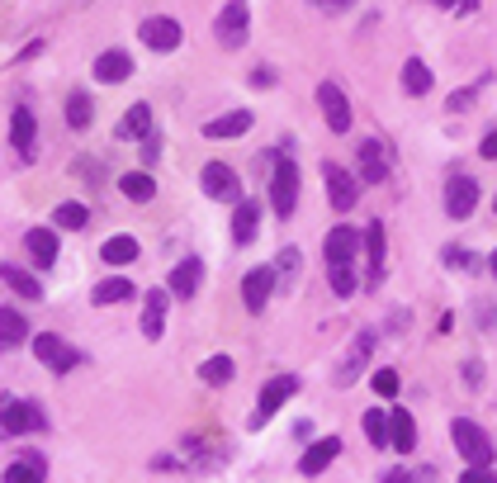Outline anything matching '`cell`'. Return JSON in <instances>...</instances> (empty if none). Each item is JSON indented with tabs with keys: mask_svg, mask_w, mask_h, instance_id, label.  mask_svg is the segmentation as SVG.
I'll use <instances>...</instances> for the list:
<instances>
[{
	"mask_svg": "<svg viewBox=\"0 0 497 483\" xmlns=\"http://www.w3.org/2000/svg\"><path fill=\"white\" fill-rule=\"evenodd\" d=\"M327 280H331V294H337V299H351L355 289H361L355 261H337V266H327Z\"/></svg>",
	"mask_w": 497,
	"mask_h": 483,
	"instance_id": "obj_34",
	"label": "cell"
},
{
	"mask_svg": "<svg viewBox=\"0 0 497 483\" xmlns=\"http://www.w3.org/2000/svg\"><path fill=\"white\" fill-rule=\"evenodd\" d=\"M375 341H379V332H375V327H365V332H355V337H351V347H346V361H341L337 370H331V384H337V389H351V384L365 375L369 355H375Z\"/></svg>",
	"mask_w": 497,
	"mask_h": 483,
	"instance_id": "obj_4",
	"label": "cell"
},
{
	"mask_svg": "<svg viewBox=\"0 0 497 483\" xmlns=\"http://www.w3.org/2000/svg\"><path fill=\"white\" fill-rule=\"evenodd\" d=\"M384 284V223H365V289L375 294Z\"/></svg>",
	"mask_w": 497,
	"mask_h": 483,
	"instance_id": "obj_16",
	"label": "cell"
},
{
	"mask_svg": "<svg viewBox=\"0 0 497 483\" xmlns=\"http://www.w3.org/2000/svg\"><path fill=\"white\" fill-rule=\"evenodd\" d=\"M431 5H440V10H454V15H474V10H478V0H431Z\"/></svg>",
	"mask_w": 497,
	"mask_h": 483,
	"instance_id": "obj_45",
	"label": "cell"
},
{
	"mask_svg": "<svg viewBox=\"0 0 497 483\" xmlns=\"http://www.w3.org/2000/svg\"><path fill=\"white\" fill-rule=\"evenodd\" d=\"M256 232H260L256 199H237V204H232V242L246 246V242H256Z\"/></svg>",
	"mask_w": 497,
	"mask_h": 483,
	"instance_id": "obj_23",
	"label": "cell"
},
{
	"mask_svg": "<svg viewBox=\"0 0 497 483\" xmlns=\"http://www.w3.org/2000/svg\"><path fill=\"white\" fill-rule=\"evenodd\" d=\"M34 355L52 370V375H66V370L81 365V351L72 347V341H62L58 332H38L34 337Z\"/></svg>",
	"mask_w": 497,
	"mask_h": 483,
	"instance_id": "obj_9",
	"label": "cell"
},
{
	"mask_svg": "<svg viewBox=\"0 0 497 483\" xmlns=\"http://www.w3.org/2000/svg\"><path fill=\"white\" fill-rule=\"evenodd\" d=\"M369 389H375L379 398H398V389H403V384H398V370H375V379H369Z\"/></svg>",
	"mask_w": 497,
	"mask_h": 483,
	"instance_id": "obj_40",
	"label": "cell"
},
{
	"mask_svg": "<svg viewBox=\"0 0 497 483\" xmlns=\"http://www.w3.org/2000/svg\"><path fill=\"white\" fill-rule=\"evenodd\" d=\"M355 181L365 185H384L389 181V147L379 143V137H365V143H355Z\"/></svg>",
	"mask_w": 497,
	"mask_h": 483,
	"instance_id": "obj_10",
	"label": "cell"
},
{
	"mask_svg": "<svg viewBox=\"0 0 497 483\" xmlns=\"http://www.w3.org/2000/svg\"><path fill=\"white\" fill-rule=\"evenodd\" d=\"M252 123H256L252 109H228L223 119L204 123V137H218V143H223V137H242V133H252Z\"/></svg>",
	"mask_w": 497,
	"mask_h": 483,
	"instance_id": "obj_21",
	"label": "cell"
},
{
	"mask_svg": "<svg viewBox=\"0 0 497 483\" xmlns=\"http://www.w3.org/2000/svg\"><path fill=\"white\" fill-rule=\"evenodd\" d=\"M464 389H483V361H464Z\"/></svg>",
	"mask_w": 497,
	"mask_h": 483,
	"instance_id": "obj_44",
	"label": "cell"
},
{
	"mask_svg": "<svg viewBox=\"0 0 497 483\" xmlns=\"http://www.w3.org/2000/svg\"><path fill=\"white\" fill-rule=\"evenodd\" d=\"M341 455V440L337 436H327V440H313L308 450H303V460H299V474H308V479H317L322 469L331 464Z\"/></svg>",
	"mask_w": 497,
	"mask_h": 483,
	"instance_id": "obj_26",
	"label": "cell"
},
{
	"mask_svg": "<svg viewBox=\"0 0 497 483\" xmlns=\"http://www.w3.org/2000/svg\"><path fill=\"white\" fill-rule=\"evenodd\" d=\"M119 190L128 195L133 204H151L157 199V181H151L147 171H128V175H119Z\"/></svg>",
	"mask_w": 497,
	"mask_h": 483,
	"instance_id": "obj_31",
	"label": "cell"
},
{
	"mask_svg": "<svg viewBox=\"0 0 497 483\" xmlns=\"http://www.w3.org/2000/svg\"><path fill=\"white\" fill-rule=\"evenodd\" d=\"M294 393H299V379H294V375H275V379L266 384V389H260L256 412H252V422H246V426H252V432H260V426H266V422H270L275 412H280Z\"/></svg>",
	"mask_w": 497,
	"mask_h": 483,
	"instance_id": "obj_6",
	"label": "cell"
},
{
	"mask_svg": "<svg viewBox=\"0 0 497 483\" xmlns=\"http://www.w3.org/2000/svg\"><path fill=\"white\" fill-rule=\"evenodd\" d=\"M493 214H497V199H493Z\"/></svg>",
	"mask_w": 497,
	"mask_h": 483,
	"instance_id": "obj_52",
	"label": "cell"
},
{
	"mask_svg": "<svg viewBox=\"0 0 497 483\" xmlns=\"http://www.w3.org/2000/svg\"><path fill=\"white\" fill-rule=\"evenodd\" d=\"M446 266H460V270H478V256L460 252V246H446Z\"/></svg>",
	"mask_w": 497,
	"mask_h": 483,
	"instance_id": "obj_43",
	"label": "cell"
},
{
	"mask_svg": "<svg viewBox=\"0 0 497 483\" xmlns=\"http://www.w3.org/2000/svg\"><path fill=\"white\" fill-rule=\"evenodd\" d=\"M199 185H204V195L218 199V204H237L242 199V181H237V171H232L228 161H209V167L199 171Z\"/></svg>",
	"mask_w": 497,
	"mask_h": 483,
	"instance_id": "obj_12",
	"label": "cell"
},
{
	"mask_svg": "<svg viewBox=\"0 0 497 483\" xmlns=\"http://www.w3.org/2000/svg\"><path fill=\"white\" fill-rule=\"evenodd\" d=\"M299 270H303V252L299 246H284V252L275 256V289H294Z\"/></svg>",
	"mask_w": 497,
	"mask_h": 483,
	"instance_id": "obj_30",
	"label": "cell"
},
{
	"mask_svg": "<svg viewBox=\"0 0 497 483\" xmlns=\"http://www.w3.org/2000/svg\"><path fill=\"white\" fill-rule=\"evenodd\" d=\"M151 133V105H128L123 109V119H119V129H114V137L119 143H137V137H147Z\"/></svg>",
	"mask_w": 497,
	"mask_h": 483,
	"instance_id": "obj_25",
	"label": "cell"
},
{
	"mask_svg": "<svg viewBox=\"0 0 497 483\" xmlns=\"http://www.w3.org/2000/svg\"><path fill=\"white\" fill-rule=\"evenodd\" d=\"M166 308H171V289H151L143 299V337L157 341L161 327H166Z\"/></svg>",
	"mask_w": 497,
	"mask_h": 483,
	"instance_id": "obj_22",
	"label": "cell"
},
{
	"mask_svg": "<svg viewBox=\"0 0 497 483\" xmlns=\"http://www.w3.org/2000/svg\"><path fill=\"white\" fill-rule=\"evenodd\" d=\"M48 479V460L38 450H29V455H19L15 464L5 469V474H0V483H43Z\"/></svg>",
	"mask_w": 497,
	"mask_h": 483,
	"instance_id": "obj_27",
	"label": "cell"
},
{
	"mask_svg": "<svg viewBox=\"0 0 497 483\" xmlns=\"http://www.w3.org/2000/svg\"><path fill=\"white\" fill-rule=\"evenodd\" d=\"M478 195H483V190H478L474 175H460V171H454L450 181H446V214L454 218V223H464V218L478 209Z\"/></svg>",
	"mask_w": 497,
	"mask_h": 483,
	"instance_id": "obj_13",
	"label": "cell"
},
{
	"mask_svg": "<svg viewBox=\"0 0 497 483\" xmlns=\"http://www.w3.org/2000/svg\"><path fill=\"white\" fill-rule=\"evenodd\" d=\"M52 223H58L62 232H81V228L90 223V209L81 199H62L58 209H52Z\"/></svg>",
	"mask_w": 497,
	"mask_h": 483,
	"instance_id": "obj_32",
	"label": "cell"
},
{
	"mask_svg": "<svg viewBox=\"0 0 497 483\" xmlns=\"http://www.w3.org/2000/svg\"><path fill=\"white\" fill-rule=\"evenodd\" d=\"M460 483H497V474H493V464H469Z\"/></svg>",
	"mask_w": 497,
	"mask_h": 483,
	"instance_id": "obj_42",
	"label": "cell"
},
{
	"mask_svg": "<svg viewBox=\"0 0 497 483\" xmlns=\"http://www.w3.org/2000/svg\"><path fill=\"white\" fill-rule=\"evenodd\" d=\"M488 270H493V280H497V252L488 256Z\"/></svg>",
	"mask_w": 497,
	"mask_h": 483,
	"instance_id": "obj_51",
	"label": "cell"
},
{
	"mask_svg": "<svg viewBox=\"0 0 497 483\" xmlns=\"http://www.w3.org/2000/svg\"><path fill=\"white\" fill-rule=\"evenodd\" d=\"M317 109H322L331 133H351V100L337 81H317Z\"/></svg>",
	"mask_w": 497,
	"mask_h": 483,
	"instance_id": "obj_11",
	"label": "cell"
},
{
	"mask_svg": "<svg viewBox=\"0 0 497 483\" xmlns=\"http://www.w3.org/2000/svg\"><path fill=\"white\" fill-rule=\"evenodd\" d=\"M128 76H133L128 48H105L100 58H95V81H100V86H123Z\"/></svg>",
	"mask_w": 497,
	"mask_h": 483,
	"instance_id": "obj_17",
	"label": "cell"
},
{
	"mask_svg": "<svg viewBox=\"0 0 497 483\" xmlns=\"http://www.w3.org/2000/svg\"><path fill=\"white\" fill-rule=\"evenodd\" d=\"M431 81L436 76H431V66H426L422 58H408L403 62V90L408 95H426V90H431Z\"/></svg>",
	"mask_w": 497,
	"mask_h": 483,
	"instance_id": "obj_36",
	"label": "cell"
},
{
	"mask_svg": "<svg viewBox=\"0 0 497 483\" xmlns=\"http://www.w3.org/2000/svg\"><path fill=\"white\" fill-rule=\"evenodd\" d=\"M483 81H493V76H483ZM483 81H474V86H464V90H454V95H450V100H446V109H450V114H464V109H469V105L478 100Z\"/></svg>",
	"mask_w": 497,
	"mask_h": 483,
	"instance_id": "obj_41",
	"label": "cell"
},
{
	"mask_svg": "<svg viewBox=\"0 0 497 483\" xmlns=\"http://www.w3.org/2000/svg\"><path fill=\"white\" fill-rule=\"evenodd\" d=\"M246 81H252L256 90H270V86H275V66H256V72L246 76Z\"/></svg>",
	"mask_w": 497,
	"mask_h": 483,
	"instance_id": "obj_46",
	"label": "cell"
},
{
	"mask_svg": "<svg viewBox=\"0 0 497 483\" xmlns=\"http://www.w3.org/2000/svg\"><path fill=\"white\" fill-rule=\"evenodd\" d=\"M478 157L497 161V129H488V133H483V143H478Z\"/></svg>",
	"mask_w": 497,
	"mask_h": 483,
	"instance_id": "obj_47",
	"label": "cell"
},
{
	"mask_svg": "<svg viewBox=\"0 0 497 483\" xmlns=\"http://www.w3.org/2000/svg\"><path fill=\"white\" fill-rule=\"evenodd\" d=\"M270 294H275V266H252L242 275V303L252 313H266Z\"/></svg>",
	"mask_w": 497,
	"mask_h": 483,
	"instance_id": "obj_14",
	"label": "cell"
},
{
	"mask_svg": "<svg viewBox=\"0 0 497 483\" xmlns=\"http://www.w3.org/2000/svg\"><path fill=\"white\" fill-rule=\"evenodd\" d=\"M24 246H29V261L38 270H52V261H58V246H62V232L52 228H29L24 232Z\"/></svg>",
	"mask_w": 497,
	"mask_h": 483,
	"instance_id": "obj_19",
	"label": "cell"
},
{
	"mask_svg": "<svg viewBox=\"0 0 497 483\" xmlns=\"http://www.w3.org/2000/svg\"><path fill=\"white\" fill-rule=\"evenodd\" d=\"M384 483H417V474H408V469H389V474H384Z\"/></svg>",
	"mask_w": 497,
	"mask_h": 483,
	"instance_id": "obj_50",
	"label": "cell"
},
{
	"mask_svg": "<svg viewBox=\"0 0 497 483\" xmlns=\"http://www.w3.org/2000/svg\"><path fill=\"white\" fill-rule=\"evenodd\" d=\"M105 266H128V261H137V238H109L100 246Z\"/></svg>",
	"mask_w": 497,
	"mask_h": 483,
	"instance_id": "obj_37",
	"label": "cell"
},
{
	"mask_svg": "<svg viewBox=\"0 0 497 483\" xmlns=\"http://www.w3.org/2000/svg\"><path fill=\"white\" fill-rule=\"evenodd\" d=\"M10 147H15L24 161H34V147H38V119L29 114V109H15V114H10Z\"/></svg>",
	"mask_w": 497,
	"mask_h": 483,
	"instance_id": "obj_20",
	"label": "cell"
},
{
	"mask_svg": "<svg viewBox=\"0 0 497 483\" xmlns=\"http://www.w3.org/2000/svg\"><path fill=\"white\" fill-rule=\"evenodd\" d=\"M34 432H48V412L29 403V398H0V440L10 436H34Z\"/></svg>",
	"mask_w": 497,
	"mask_h": 483,
	"instance_id": "obj_2",
	"label": "cell"
},
{
	"mask_svg": "<svg viewBox=\"0 0 497 483\" xmlns=\"http://www.w3.org/2000/svg\"><path fill=\"white\" fill-rule=\"evenodd\" d=\"M317 5L327 10V15H346L351 5H361V0H317Z\"/></svg>",
	"mask_w": 497,
	"mask_h": 483,
	"instance_id": "obj_48",
	"label": "cell"
},
{
	"mask_svg": "<svg viewBox=\"0 0 497 483\" xmlns=\"http://www.w3.org/2000/svg\"><path fill=\"white\" fill-rule=\"evenodd\" d=\"M232 375H237L232 355H209V361L199 365V379H204V384H232Z\"/></svg>",
	"mask_w": 497,
	"mask_h": 483,
	"instance_id": "obj_38",
	"label": "cell"
},
{
	"mask_svg": "<svg viewBox=\"0 0 497 483\" xmlns=\"http://www.w3.org/2000/svg\"><path fill=\"white\" fill-rule=\"evenodd\" d=\"M361 246H365V228L341 223V228H331V232H327L322 256H327V266H337V261H355V252H361Z\"/></svg>",
	"mask_w": 497,
	"mask_h": 483,
	"instance_id": "obj_15",
	"label": "cell"
},
{
	"mask_svg": "<svg viewBox=\"0 0 497 483\" xmlns=\"http://www.w3.org/2000/svg\"><path fill=\"white\" fill-rule=\"evenodd\" d=\"M361 426H365V436H369V446H375V450H384V446H389V412L369 408L365 417H361Z\"/></svg>",
	"mask_w": 497,
	"mask_h": 483,
	"instance_id": "obj_39",
	"label": "cell"
},
{
	"mask_svg": "<svg viewBox=\"0 0 497 483\" xmlns=\"http://www.w3.org/2000/svg\"><path fill=\"white\" fill-rule=\"evenodd\" d=\"M0 280H5L10 289H15V294H24V299H43V284H38L29 270L10 266V261H5V266H0Z\"/></svg>",
	"mask_w": 497,
	"mask_h": 483,
	"instance_id": "obj_35",
	"label": "cell"
},
{
	"mask_svg": "<svg viewBox=\"0 0 497 483\" xmlns=\"http://www.w3.org/2000/svg\"><path fill=\"white\" fill-rule=\"evenodd\" d=\"M450 440H454V450H460V460L493 464V440H488V432H483L474 417H454L450 422Z\"/></svg>",
	"mask_w": 497,
	"mask_h": 483,
	"instance_id": "obj_5",
	"label": "cell"
},
{
	"mask_svg": "<svg viewBox=\"0 0 497 483\" xmlns=\"http://www.w3.org/2000/svg\"><path fill=\"white\" fill-rule=\"evenodd\" d=\"M214 38L228 52H237L246 38H252V5H246V0H228V5L218 10V19H214Z\"/></svg>",
	"mask_w": 497,
	"mask_h": 483,
	"instance_id": "obj_3",
	"label": "cell"
},
{
	"mask_svg": "<svg viewBox=\"0 0 497 483\" xmlns=\"http://www.w3.org/2000/svg\"><path fill=\"white\" fill-rule=\"evenodd\" d=\"M199 284H204V261H199V256L175 261L171 280H166V289H171V299H195V294H199Z\"/></svg>",
	"mask_w": 497,
	"mask_h": 483,
	"instance_id": "obj_18",
	"label": "cell"
},
{
	"mask_svg": "<svg viewBox=\"0 0 497 483\" xmlns=\"http://www.w3.org/2000/svg\"><path fill=\"white\" fill-rule=\"evenodd\" d=\"M90 119H95V100H90V90H72V95H66V129L86 133V129H90Z\"/></svg>",
	"mask_w": 497,
	"mask_h": 483,
	"instance_id": "obj_29",
	"label": "cell"
},
{
	"mask_svg": "<svg viewBox=\"0 0 497 483\" xmlns=\"http://www.w3.org/2000/svg\"><path fill=\"white\" fill-rule=\"evenodd\" d=\"M143 143H147V147H143V161H157V152H161V137H151V133H147Z\"/></svg>",
	"mask_w": 497,
	"mask_h": 483,
	"instance_id": "obj_49",
	"label": "cell"
},
{
	"mask_svg": "<svg viewBox=\"0 0 497 483\" xmlns=\"http://www.w3.org/2000/svg\"><path fill=\"white\" fill-rule=\"evenodd\" d=\"M322 185H327V199L337 214H351L355 199H361V181L346 167H337V161H322Z\"/></svg>",
	"mask_w": 497,
	"mask_h": 483,
	"instance_id": "obj_8",
	"label": "cell"
},
{
	"mask_svg": "<svg viewBox=\"0 0 497 483\" xmlns=\"http://www.w3.org/2000/svg\"><path fill=\"white\" fill-rule=\"evenodd\" d=\"M95 308H109V303H123V299H133V280H123V275H109V280L95 284Z\"/></svg>",
	"mask_w": 497,
	"mask_h": 483,
	"instance_id": "obj_33",
	"label": "cell"
},
{
	"mask_svg": "<svg viewBox=\"0 0 497 483\" xmlns=\"http://www.w3.org/2000/svg\"><path fill=\"white\" fill-rule=\"evenodd\" d=\"M29 341V317L19 308H0V351H15Z\"/></svg>",
	"mask_w": 497,
	"mask_h": 483,
	"instance_id": "obj_28",
	"label": "cell"
},
{
	"mask_svg": "<svg viewBox=\"0 0 497 483\" xmlns=\"http://www.w3.org/2000/svg\"><path fill=\"white\" fill-rule=\"evenodd\" d=\"M389 446H393L398 455H412V450H417V422H412L408 408H393V412H389Z\"/></svg>",
	"mask_w": 497,
	"mask_h": 483,
	"instance_id": "obj_24",
	"label": "cell"
},
{
	"mask_svg": "<svg viewBox=\"0 0 497 483\" xmlns=\"http://www.w3.org/2000/svg\"><path fill=\"white\" fill-rule=\"evenodd\" d=\"M270 209L289 223V214L299 209V167L284 152H270Z\"/></svg>",
	"mask_w": 497,
	"mask_h": 483,
	"instance_id": "obj_1",
	"label": "cell"
},
{
	"mask_svg": "<svg viewBox=\"0 0 497 483\" xmlns=\"http://www.w3.org/2000/svg\"><path fill=\"white\" fill-rule=\"evenodd\" d=\"M137 43H147L151 52H175L185 43V29H181V19H171V15H147L137 24Z\"/></svg>",
	"mask_w": 497,
	"mask_h": 483,
	"instance_id": "obj_7",
	"label": "cell"
}]
</instances>
